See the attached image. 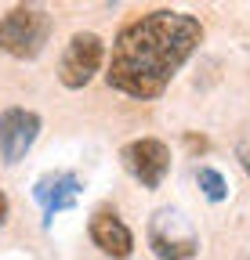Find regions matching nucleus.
Wrapping results in <instances>:
<instances>
[{"mask_svg": "<svg viewBox=\"0 0 250 260\" xmlns=\"http://www.w3.org/2000/svg\"><path fill=\"white\" fill-rule=\"evenodd\" d=\"M200 40H203V25L192 15L167 8L149 11L120 29L105 80L120 94L152 102L167 90L174 73L192 58Z\"/></svg>", "mask_w": 250, "mask_h": 260, "instance_id": "nucleus-1", "label": "nucleus"}, {"mask_svg": "<svg viewBox=\"0 0 250 260\" xmlns=\"http://www.w3.org/2000/svg\"><path fill=\"white\" fill-rule=\"evenodd\" d=\"M51 40V15L37 4H18L8 15H0V51L18 58V61H33L44 54Z\"/></svg>", "mask_w": 250, "mask_h": 260, "instance_id": "nucleus-2", "label": "nucleus"}, {"mask_svg": "<svg viewBox=\"0 0 250 260\" xmlns=\"http://www.w3.org/2000/svg\"><path fill=\"white\" fill-rule=\"evenodd\" d=\"M102 61H105V44H102L98 32H76V37L66 44L62 61H58V80H62V87L84 90L91 80L98 76Z\"/></svg>", "mask_w": 250, "mask_h": 260, "instance_id": "nucleus-3", "label": "nucleus"}, {"mask_svg": "<svg viewBox=\"0 0 250 260\" xmlns=\"http://www.w3.org/2000/svg\"><path fill=\"white\" fill-rule=\"evenodd\" d=\"M120 159H123V167H127V174L149 191L160 188L163 177L171 174V148L160 138H138L131 145H123Z\"/></svg>", "mask_w": 250, "mask_h": 260, "instance_id": "nucleus-4", "label": "nucleus"}, {"mask_svg": "<svg viewBox=\"0 0 250 260\" xmlns=\"http://www.w3.org/2000/svg\"><path fill=\"white\" fill-rule=\"evenodd\" d=\"M40 138V116L29 109H4L0 112V159L15 167Z\"/></svg>", "mask_w": 250, "mask_h": 260, "instance_id": "nucleus-5", "label": "nucleus"}, {"mask_svg": "<svg viewBox=\"0 0 250 260\" xmlns=\"http://www.w3.org/2000/svg\"><path fill=\"white\" fill-rule=\"evenodd\" d=\"M33 195H37V203L44 206V224H51L54 213H62V210L73 206V199L80 195V181H76V174H69V170L47 174V177L37 181Z\"/></svg>", "mask_w": 250, "mask_h": 260, "instance_id": "nucleus-6", "label": "nucleus"}, {"mask_svg": "<svg viewBox=\"0 0 250 260\" xmlns=\"http://www.w3.org/2000/svg\"><path fill=\"white\" fill-rule=\"evenodd\" d=\"M91 242H95L105 256H131L134 253V235L116 213L102 210L91 217Z\"/></svg>", "mask_w": 250, "mask_h": 260, "instance_id": "nucleus-7", "label": "nucleus"}, {"mask_svg": "<svg viewBox=\"0 0 250 260\" xmlns=\"http://www.w3.org/2000/svg\"><path fill=\"white\" fill-rule=\"evenodd\" d=\"M196 184H200V191L207 195L210 203H221L225 195H229V184H225V177L217 174V170H210V167H200V170H196Z\"/></svg>", "mask_w": 250, "mask_h": 260, "instance_id": "nucleus-8", "label": "nucleus"}, {"mask_svg": "<svg viewBox=\"0 0 250 260\" xmlns=\"http://www.w3.org/2000/svg\"><path fill=\"white\" fill-rule=\"evenodd\" d=\"M236 159H239V167H243L246 177H250V138H243V141L236 145Z\"/></svg>", "mask_w": 250, "mask_h": 260, "instance_id": "nucleus-9", "label": "nucleus"}, {"mask_svg": "<svg viewBox=\"0 0 250 260\" xmlns=\"http://www.w3.org/2000/svg\"><path fill=\"white\" fill-rule=\"evenodd\" d=\"M8 213H11V206H8V195L0 191V228H4V220H8Z\"/></svg>", "mask_w": 250, "mask_h": 260, "instance_id": "nucleus-10", "label": "nucleus"}]
</instances>
